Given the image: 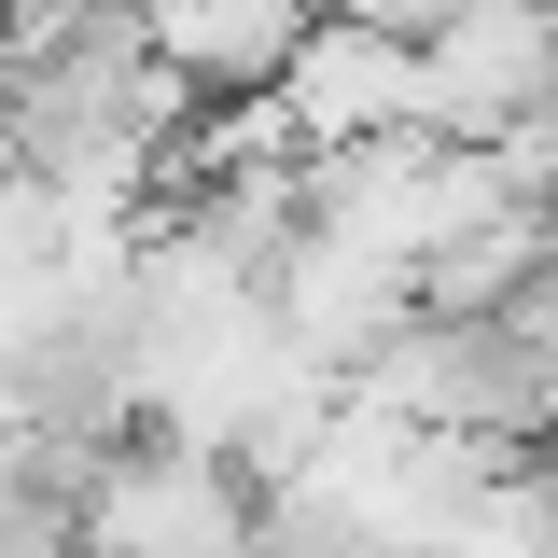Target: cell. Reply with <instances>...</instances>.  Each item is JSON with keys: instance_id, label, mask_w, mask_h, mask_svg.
Segmentation results:
<instances>
[{"instance_id": "1", "label": "cell", "mask_w": 558, "mask_h": 558, "mask_svg": "<svg viewBox=\"0 0 558 558\" xmlns=\"http://www.w3.org/2000/svg\"><path fill=\"white\" fill-rule=\"evenodd\" d=\"M558 98V43H545V0H433L418 28V140H502L517 112Z\"/></svg>"}, {"instance_id": "2", "label": "cell", "mask_w": 558, "mask_h": 558, "mask_svg": "<svg viewBox=\"0 0 558 558\" xmlns=\"http://www.w3.org/2000/svg\"><path fill=\"white\" fill-rule=\"evenodd\" d=\"M279 140L322 168V154H363V140H418V43L363 28V14H307V43L279 57L266 84Z\"/></svg>"}, {"instance_id": "3", "label": "cell", "mask_w": 558, "mask_h": 558, "mask_svg": "<svg viewBox=\"0 0 558 558\" xmlns=\"http://www.w3.org/2000/svg\"><path fill=\"white\" fill-rule=\"evenodd\" d=\"M545 43H558V0H545Z\"/></svg>"}]
</instances>
